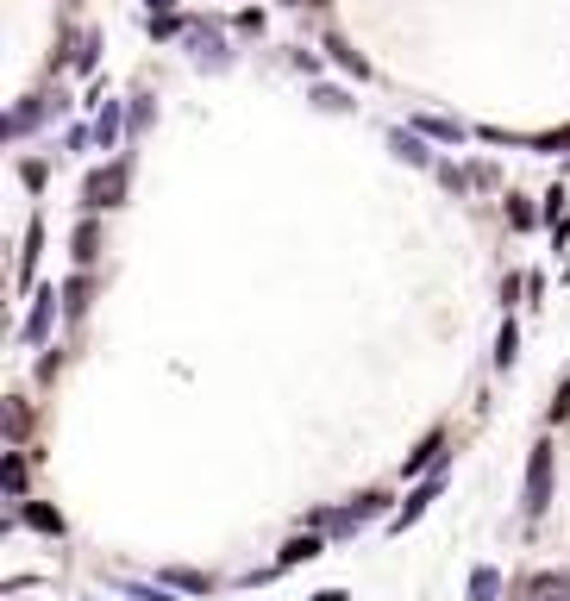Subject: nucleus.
<instances>
[{
	"instance_id": "nucleus-3",
	"label": "nucleus",
	"mask_w": 570,
	"mask_h": 601,
	"mask_svg": "<svg viewBox=\"0 0 570 601\" xmlns=\"http://www.w3.org/2000/svg\"><path fill=\"white\" fill-rule=\"evenodd\" d=\"M313 551H320V545H313V539H294V545H288L283 558H288V564H301V558H313Z\"/></svg>"
},
{
	"instance_id": "nucleus-4",
	"label": "nucleus",
	"mask_w": 570,
	"mask_h": 601,
	"mask_svg": "<svg viewBox=\"0 0 570 601\" xmlns=\"http://www.w3.org/2000/svg\"><path fill=\"white\" fill-rule=\"evenodd\" d=\"M157 6H163V0H157Z\"/></svg>"
},
{
	"instance_id": "nucleus-2",
	"label": "nucleus",
	"mask_w": 570,
	"mask_h": 601,
	"mask_svg": "<svg viewBox=\"0 0 570 601\" xmlns=\"http://www.w3.org/2000/svg\"><path fill=\"white\" fill-rule=\"evenodd\" d=\"M32 526H38V533H63V520H57L50 507H32Z\"/></svg>"
},
{
	"instance_id": "nucleus-1",
	"label": "nucleus",
	"mask_w": 570,
	"mask_h": 601,
	"mask_svg": "<svg viewBox=\"0 0 570 601\" xmlns=\"http://www.w3.org/2000/svg\"><path fill=\"white\" fill-rule=\"evenodd\" d=\"M546 495H552V451L539 445L533 451V477H527V507H546Z\"/></svg>"
}]
</instances>
